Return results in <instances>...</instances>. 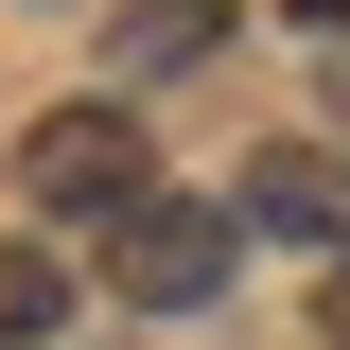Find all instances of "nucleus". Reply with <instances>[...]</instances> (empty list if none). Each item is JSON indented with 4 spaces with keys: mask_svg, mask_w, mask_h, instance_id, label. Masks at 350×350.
I'll return each mask as SVG.
<instances>
[{
    "mask_svg": "<svg viewBox=\"0 0 350 350\" xmlns=\"http://www.w3.org/2000/svg\"><path fill=\"white\" fill-rule=\"evenodd\" d=\"M228 262H245L228 193H140V211L105 228V298H123V315H211Z\"/></svg>",
    "mask_w": 350,
    "mask_h": 350,
    "instance_id": "f257e3e1",
    "label": "nucleus"
},
{
    "mask_svg": "<svg viewBox=\"0 0 350 350\" xmlns=\"http://www.w3.org/2000/svg\"><path fill=\"white\" fill-rule=\"evenodd\" d=\"M18 193H36V211H105V228H123L140 193H158V140H140V105H53V123L18 140Z\"/></svg>",
    "mask_w": 350,
    "mask_h": 350,
    "instance_id": "f03ea898",
    "label": "nucleus"
},
{
    "mask_svg": "<svg viewBox=\"0 0 350 350\" xmlns=\"http://www.w3.org/2000/svg\"><path fill=\"white\" fill-rule=\"evenodd\" d=\"M228 228H280V245L350 262V158H333V140H262L245 193H228Z\"/></svg>",
    "mask_w": 350,
    "mask_h": 350,
    "instance_id": "7ed1b4c3",
    "label": "nucleus"
},
{
    "mask_svg": "<svg viewBox=\"0 0 350 350\" xmlns=\"http://www.w3.org/2000/svg\"><path fill=\"white\" fill-rule=\"evenodd\" d=\"M53 333H70V262L18 245V262H0V350H53Z\"/></svg>",
    "mask_w": 350,
    "mask_h": 350,
    "instance_id": "20e7f679",
    "label": "nucleus"
},
{
    "mask_svg": "<svg viewBox=\"0 0 350 350\" xmlns=\"http://www.w3.org/2000/svg\"><path fill=\"white\" fill-rule=\"evenodd\" d=\"M211 53V0H158V18H123V70H193Z\"/></svg>",
    "mask_w": 350,
    "mask_h": 350,
    "instance_id": "39448f33",
    "label": "nucleus"
},
{
    "mask_svg": "<svg viewBox=\"0 0 350 350\" xmlns=\"http://www.w3.org/2000/svg\"><path fill=\"white\" fill-rule=\"evenodd\" d=\"M280 18H298V36H350V0H280Z\"/></svg>",
    "mask_w": 350,
    "mask_h": 350,
    "instance_id": "423d86ee",
    "label": "nucleus"
},
{
    "mask_svg": "<svg viewBox=\"0 0 350 350\" xmlns=\"http://www.w3.org/2000/svg\"><path fill=\"white\" fill-rule=\"evenodd\" d=\"M333 333H350V262H333Z\"/></svg>",
    "mask_w": 350,
    "mask_h": 350,
    "instance_id": "0eeeda50",
    "label": "nucleus"
}]
</instances>
